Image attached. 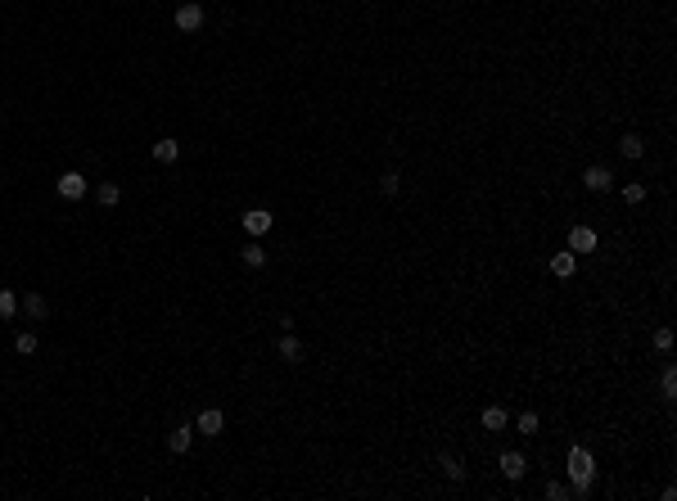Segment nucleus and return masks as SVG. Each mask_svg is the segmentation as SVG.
<instances>
[{
    "label": "nucleus",
    "instance_id": "a211bd4d",
    "mask_svg": "<svg viewBox=\"0 0 677 501\" xmlns=\"http://www.w3.org/2000/svg\"><path fill=\"white\" fill-rule=\"evenodd\" d=\"M14 312H19V293H14V289H0V321H10Z\"/></svg>",
    "mask_w": 677,
    "mask_h": 501
},
{
    "label": "nucleus",
    "instance_id": "6ab92c4d",
    "mask_svg": "<svg viewBox=\"0 0 677 501\" xmlns=\"http://www.w3.org/2000/svg\"><path fill=\"white\" fill-rule=\"evenodd\" d=\"M23 312L41 321V316H46V298H41V293H28V298H23Z\"/></svg>",
    "mask_w": 677,
    "mask_h": 501
},
{
    "label": "nucleus",
    "instance_id": "7ed1b4c3",
    "mask_svg": "<svg viewBox=\"0 0 677 501\" xmlns=\"http://www.w3.org/2000/svg\"><path fill=\"white\" fill-rule=\"evenodd\" d=\"M239 221H244L248 239H258V235H267V230H271V221H276V217H271L267 208H248V212H244V217H239Z\"/></svg>",
    "mask_w": 677,
    "mask_h": 501
},
{
    "label": "nucleus",
    "instance_id": "20e7f679",
    "mask_svg": "<svg viewBox=\"0 0 677 501\" xmlns=\"http://www.w3.org/2000/svg\"><path fill=\"white\" fill-rule=\"evenodd\" d=\"M221 429H226V416H221L217 407H208V411H199V420H194V434H203V438H217Z\"/></svg>",
    "mask_w": 677,
    "mask_h": 501
},
{
    "label": "nucleus",
    "instance_id": "0eeeda50",
    "mask_svg": "<svg viewBox=\"0 0 677 501\" xmlns=\"http://www.w3.org/2000/svg\"><path fill=\"white\" fill-rule=\"evenodd\" d=\"M596 248V230L591 226H573L569 230V253H591Z\"/></svg>",
    "mask_w": 677,
    "mask_h": 501
},
{
    "label": "nucleus",
    "instance_id": "f3484780",
    "mask_svg": "<svg viewBox=\"0 0 677 501\" xmlns=\"http://www.w3.org/2000/svg\"><path fill=\"white\" fill-rule=\"evenodd\" d=\"M483 429H488V434L506 429V407H483Z\"/></svg>",
    "mask_w": 677,
    "mask_h": 501
},
{
    "label": "nucleus",
    "instance_id": "b1692460",
    "mask_svg": "<svg viewBox=\"0 0 677 501\" xmlns=\"http://www.w3.org/2000/svg\"><path fill=\"white\" fill-rule=\"evenodd\" d=\"M546 497H551V501H564V497H569V483H546Z\"/></svg>",
    "mask_w": 677,
    "mask_h": 501
},
{
    "label": "nucleus",
    "instance_id": "1a4fd4ad",
    "mask_svg": "<svg viewBox=\"0 0 677 501\" xmlns=\"http://www.w3.org/2000/svg\"><path fill=\"white\" fill-rule=\"evenodd\" d=\"M190 443H194V429L190 425H176L172 434H167V452H176V456L190 452Z\"/></svg>",
    "mask_w": 677,
    "mask_h": 501
},
{
    "label": "nucleus",
    "instance_id": "39448f33",
    "mask_svg": "<svg viewBox=\"0 0 677 501\" xmlns=\"http://www.w3.org/2000/svg\"><path fill=\"white\" fill-rule=\"evenodd\" d=\"M55 190H59L64 199H73V203H77V199L86 194V176H82V172H64V176L55 181Z\"/></svg>",
    "mask_w": 677,
    "mask_h": 501
},
{
    "label": "nucleus",
    "instance_id": "2eb2a0df",
    "mask_svg": "<svg viewBox=\"0 0 677 501\" xmlns=\"http://www.w3.org/2000/svg\"><path fill=\"white\" fill-rule=\"evenodd\" d=\"M276 348H280V357H285V361H303V343H298L289 330L280 334V343H276Z\"/></svg>",
    "mask_w": 677,
    "mask_h": 501
},
{
    "label": "nucleus",
    "instance_id": "6e6552de",
    "mask_svg": "<svg viewBox=\"0 0 677 501\" xmlns=\"http://www.w3.org/2000/svg\"><path fill=\"white\" fill-rule=\"evenodd\" d=\"M524 470H528L524 452H501V474H506L510 483H515V479H524Z\"/></svg>",
    "mask_w": 677,
    "mask_h": 501
},
{
    "label": "nucleus",
    "instance_id": "9b49d317",
    "mask_svg": "<svg viewBox=\"0 0 677 501\" xmlns=\"http://www.w3.org/2000/svg\"><path fill=\"white\" fill-rule=\"evenodd\" d=\"M154 158H158V163H176V158H181V140H172V136L154 140Z\"/></svg>",
    "mask_w": 677,
    "mask_h": 501
},
{
    "label": "nucleus",
    "instance_id": "ddd939ff",
    "mask_svg": "<svg viewBox=\"0 0 677 501\" xmlns=\"http://www.w3.org/2000/svg\"><path fill=\"white\" fill-rule=\"evenodd\" d=\"M239 262H244V266H262V262H267V248H262L258 239H248V244L239 248Z\"/></svg>",
    "mask_w": 677,
    "mask_h": 501
},
{
    "label": "nucleus",
    "instance_id": "412c9836",
    "mask_svg": "<svg viewBox=\"0 0 677 501\" xmlns=\"http://www.w3.org/2000/svg\"><path fill=\"white\" fill-rule=\"evenodd\" d=\"M641 199H646V185H641V181L623 185V203H641Z\"/></svg>",
    "mask_w": 677,
    "mask_h": 501
},
{
    "label": "nucleus",
    "instance_id": "5701e85b",
    "mask_svg": "<svg viewBox=\"0 0 677 501\" xmlns=\"http://www.w3.org/2000/svg\"><path fill=\"white\" fill-rule=\"evenodd\" d=\"M659 388H664V397H677V370H664V379H659Z\"/></svg>",
    "mask_w": 677,
    "mask_h": 501
},
{
    "label": "nucleus",
    "instance_id": "a878e982",
    "mask_svg": "<svg viewBox=\"0 0 677 501\" xmlns=\"http://www.w3.org/2000/svg\"><path fill=\"white\" fill-rule=\"evenodd\" d=\"M655 348H659V352L673 348V330H655Z\"/></svg>",
    "mask_w": 677,
    "mask_h": 501
},
{
    "label": "nucleus",
    "instance_id": "4468645a",
    "mask_svg": "<svg viewBox=\"0 0 677 501\" xmlns=\"http://www.w3.org/2000/svg\"><path fill=\"white\" fill-rule=\"evenodd\" d=\"M95 199L104 203V208H118V203H122V190H118L113 181H100V185H95Z\"/></svg>",
    "mask_w": 677,
    "mask_h": 501
},
{
    "label": "nucleus",
    "instance_id": "423d86ee",
    "mask_svg": "<svg viewBox=\"0 0 677 501\" xmlns=\"http://www.w3.org/2000/svg\"><path fill=\"white\" fill-rule=\"evenodd\" d=\"M176 28H181V32H199V28H203V5L185 0L181 10H176Z\"/></svg>",
    "mask_w": 677,
    "mask_h": 501
},
{
    "label": "nucleus",
    "instance_id": "aec40b11",
    "mask_svg": "<svg viewBox=\"0 0 677 501\" xmlns=\"http://www.w3.org/2000/svg\"><path fill=\"white\" fill-rule=\"evenodd\" d=\"M14 352H23V357H32V352H37V334H32V330H23L19 339H14Z\"/></svg>",
    "mask_w": 677,
    "mask_h": 501
},
{
    "label": "nucleus",
    "instance_id": "dca6fc26",
    "mask_svg": "<svg viewBox=\"0 0 677 501\" xmlns=\"http://www.w3.org/2000/svg\"><path fill=\"white\" fill-rule=\"evenodd\" d=\"M619 154H623V158H641V154H646V140H641L637 131H628V136L619 140Z\"/></svg>",
    "mask_w": 677,
    "mask_h": 501
},
{
    "label": "nucleus",
    "instance_id": "f03ea898",
    "mask_svg": "<svg viewBox=\"0 0 677 501\" xmlns=\"http://www.w3.org/2000/svg\"><path fill=\"white\" fill-rule=\"evenodd\" d=\"M582 185H587L591 194H605V190H614V172L605 167V163H591V167L582 172Z\"/></svg>",
    "mask_w": 677,
    "mask_h": 501
},
{
    "label": "nucleus",
    "instance_id": "f257e3e1",
    "mask_svg": "<svg viewBox=\"0 0 677 501\" xmlns=\"http://www.w3.org/2000/svg\"><path fill=\"white\" fill-rule=\"evenodd\" d=\"M564 470H569V497H591L596 461H591L587 447H569V456H564Z\"/></svg>",
    "mask_w": 677,
    "mask_h": 501
},
{
    "label": "nucleus",
    "instance_id": "4be33fe9",
    "mask_svg": "<svg viewBox=\"0 0 677 501\" xmlns=\"http://www.w3.org/2000/svg\"><path fill=\"white\" fill-rule=\"evenodd\" d=\"M398 185H402V181H398V172H384V176H380V190H384V194H398Z\"/></svg>",
    "mask_w": 677,
    "mask_h": 501
},
{
    "label": "nucleus",
    "instance_id": "393cba45",
    "mask_svg": "<svg viewBox=\"0 0 677 501\" xmlns=\"http://www.w3.org/2000/svg\"><path fill=\"white\" fill-rule=\"evenodd\" d=\"M519 434H537V416H533V411H524V416H519Z\"/></svg>",
    "mask_w": 677,
    "mask_h": 501
},
{
    "label": "nucleus",
    "instance_id": "9d476101",
    "mask_svg": "<svg viewBox=\"0 0 677 501\" xmlns=\"http://www.w3.org/2000/svg\"><path fill=\"white\" fill-rule=\"evenodd\" d=\"M573 271H578V253H569V248H564V253H555V257H551V275L569 280Z\"/></svg>",
    "mask_w": 677,
    "mask_h": 501
},
{
    "label": "nucleus",
    "instance_id": "f8f14e48",
    "mask_svg": "<svg viewBox=\"0 0 677 501\" xmlns=\"http://www.w3.org/2000/svg\"><path fill=\"white\" fill-rule=\"evenodd\" d=\"M438 470L447 474L452 483H456V479H465V465H461V456H456V452H438Z\"/></svg>",
    "mask_w": 677,
    "mask_h": 501
}]
</instances>
